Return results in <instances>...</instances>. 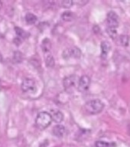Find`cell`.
<instances>
[{
  "instance_id": "cell-1",
  "label": "cell",
  "mask_w": 130,
  "mask_h": 147,
  "mask_svg": "<svg viewBox=\"0 0 130 147\" xmlns=\"http://www.w3.org/2000/svg\"><path fill=\"white\" fill-rule=\"evenodd\" d=\"M85 111L89 114H98L104 109V104L100 100H93L88 101L84 106Z\"/></svg>"
},
{
  "instance_id": "cell-2",
  "label": "cell",
  "mask_w": 130,
  "mask_h": 147,
  "mask_svg": "<svg viewBox=\"0 0 130 147\" xmlns=\"http://www.w3.org/2000/svg\"><path fill=\"white\" fill-rule=\"evenodd\" d=\"M52 122V117L48 112L39 113L35 119L37 127L40 129H44L50 126Z\"/></svg>"
},
{
  "instance_id": "cell-3",
  "label": "cell",
  "mask_w": 130,
  "mask_h": 147,
  "mask_svg": "<svg viewBox=\"0 0 130 147\" xmlns=\"http://www.w3.org/2000/svg\"><path fill=\"white\" fill-rule=\"evenodd\" d=\"M79 79L80 78H78L77 75H70L66 77L63 81L64 89L68 92L73 90V88H75L76 87H77Z\"/></svg>"
},
{
  "instance_id": "cell-4",
  "label": "cell",
  "mask_w": 130,
  "mask_h": 147,
  "mask_svg": "<svg viewBox=\"0 0 130 147\" xmlns=\"http://www.w3.org/2000/svg\"><path fill=\"white\" fill-rule=\"evenodd\" d=\"M108 28L116 30L119 26V16L115 11H110L107 14Z\"/></svg>"
},
{
  "instance_id": "cell-5",
  "label": "cell",
  "mask_w": 130,
  "mask_h": 147,
  "mask_svg": "<svg viewBox=\"0 0 130 147\" xmlns=\"http://www.w3.org/2000/svg\"><path fill=\"white\" fill-rule=\"evenodd\" d=\"M90 85V78L87 75L82 76L79 79L78 82L77 89L80 92H85L89 89Z\"/></svg>"
},
{
  "instance_id": "cell-6",
  "label": "cell",
  "mask_w": 130,
  "mask_h": 147,
  "mask_svg": "<svg viewBox=\"0 0 130 147\" xmlns=\"http://www.w3.org/2000/svg\"><path fill=\"white\" fill-rule=\"evenodd\" d=\"M22 91L28 93L32 92L35 90V82L33 79L31 78H25L22 83Z\"/></svg>"
},
{
  "instance_id": "cell-7",
  "label": "cell",
  "mask_w": 130,
  "mask_h": 147,
  "mask_svg": "<svg viewBox=\"0 0 130 147\" xmlns=\"http://www.w3.org/2000/svg\"><path fill=\"white\" fill-rule=\"evenodd\" d=\"M64 53L66 55L64 56V57H75V58H79L81 56V51L80 50V48H77V47H73L72 48L67 49L64 51Z\"/></svg>"
},
{
  "instance_id": "cell-8",
  "label": "cell",
  "mask_w": 130,
  "mask_h": 147,
  "mask_svg": "<svg viewBox=\"0 0 130 147\" xmlns=\"http://www.w3.org/2000/svg\"><path fill=\"white\" fill-rule=\"evenodd\" d=\"M53 134L56 137H64L65 134H66V129H65V127L64 126L58 124L57 126H55L54 127V129H53Z\"/></svg>"
},
{
  "instance_id": "cell-9",
  "label": "cell",
  "mask_w": 130,
  "mask_h": 147,
  "mask_svg": "<svg viewBox=\"0 0 130 147\" xmlns=\"http://www.w3.org/2000/svg\"><path fill=\"white\" fill-rule=\"evenodd\" d=\"M110 49H111L110 44L107 41H103L101 43V57L103 58H106L108 53L110 52Z\"/></svg>"
},
{
  "instance_id": "cell-10",
  "label": "cell",
  "mask_w": 130,
  "mask_h": 147,
  "mask_svg": "<svg viewBox=\"0 0 130 147\" xmlns=\"http://www.w3.org/2000/svg\"><path fill=\"white\" fill-rule=\"evenodd\" d=\"M52 120L57 123H60L63 121L64 119V114L59 110H54L52 113Z\"/></svg>"
},
{
  "instance_id": "cell-11",
  "label": "cell",
  "mask_w": 130,
  "mask_h": 147,
  "mask_svg": "<svg viewBox=\"0 0 130 147\" xmlns=\"http://www.w3.org/2000/svg\"><path fill=\"white\" fill-rule=\"evenodd\" d=\"M41 48L44 52H48L51 48V41L48 38H44L41 42Z\"/></svg>"
},
{
  "instance_id": "cell-12",
  "label": "cell",
  "mask_w": 130,
  "mask_h": 147,
  "mask_svg": "<svg viewBox=\"0 0 130 147\" xmlns=\"http://www.w3.org/2000/svg\"><path fill=\"white\" fill-rule=\"evenodd\" d=\"M38 20L36 16H34V14L32 13H27L25 16V21L29 25H33L34 23L36 22Z\"/></svg>"
},
{
  "instance_id": "cell-13",
  "label": "cell",
  "mask_w": 130,
  "mask_h": 147,
  "mask_svg": "<svg viewBox=\"0 0 130 147\" xmlns=\"http://www.w3.org/2000/svg\"><path fill=\"white\" fill-rule=\"evenodd\" d=\"M45 64L48 67H51V68L55 67V58L51 54L47 55L45 56Z\"/></svg>"
},
{
  "instance_id": "cell-14",
  "label": "cell",
  "mask_w": 130,
  "mask_h": 147,
  "mask_svg": "<svg viewBox=\"0 0 130 147\" xmlns=\"http://www.w3.org/2000/svg\"><path fill=\"white\" fill-rule=\"evenodd\" d=\"M15 33L16 34L18 35V38H27L29 34L27 33V32L24 31L23 29H22L21 28L18 27H15Z\"/></svg>"
},
{
  "instance_id": "cell-15",
  "label": "cell",
  "mask_w": 130,
  "mask_h": 147,
  "mask_svg": "<svg viewBox=\"0 0 130 147\" xmlns=\"http://www.w3.org/2000/svg\"><path fill=\"white\" fill-rule=\"evenodd\" d=\"M62 19L65 22H69V21H71L73 18V15L71 11H64V13L61 15Z\"/></svg>"
},
{
  "instance_id": "cell-16",
  "label": "cell",
  "mask_w": 130,
  "mask_h": 147,
  "mask_svg": "<svg viewBox=\"0 0 130 147\" xmlns=\"http://www.w3.org/2000/svg\"><path fill=\"white\" fill-rule=\"evenodd\" d=\"M14 61L16 63H21L23 61V55L20 51H15L13 55Z\"/></svg>"
},
{
  "instance_id": "cell-17",
  "label": "cell",
  "mask_w": 130,
  "mask_h": 147,
  "mask_svg": "<svg viewBox=\"0 0 130 147\" xmlns=\"http://www.w3.org/2000/svg\"><path fill=\"white\" fill-rule=\"evenodd\" d=\"M73 4V1H71V0H63L61 2V5L63 8H67V9H68V8H71Z\"/></svg>"
},
{
  "instance_id": "cell-18",
  "label": "cell",
  "mask_w": 130,
  "mask_h": 147,
  "mask_svg": "<svg viewBox=\"0 0 130 147\" xmlns=\"http://www.w3.org/2000/svg\"><path fill=\"white\" fill-rule=\"evenodd\" d=\"M119 40H120V43L123 45L127 46L129 45V37L127 35H121L119 37Z\"/></svg>"
},
{
  "instance_id": "cell-19",
  "label": "cell",
  "mask_w": 130,
  "mask_h": 147,
  "mask_svg": "<svg viewBox=\"0 0 130 147\" xmlns=\"http://www.w3.org/2000/svg\"><path fill=\"white\" fill-rule=\"evenodd\" d=\"M95 146H96V147H110V143L100 140V141H96Z\"/></svg>"
},
{
  "instance_id": "cell-20",
  "label": "cell",
  "mask_w": 130,
  "mask_h": 147,
  "mask_svg": "<svg viewBox=\"0 0 130 147\" xmlns=\"http://www.w3.org/2000/svg\"><path fill=\"white\" fill-rule=\"evenodd\" d=\"M107 33L109 34L111 38H115L116 35H117V30H113V29H110V28H107Z\"/></svg>"
},
{
  "instance_id": "cell-21",
  "label": "cell",
  "mask_w": 130,
  "mask_h": 147,
  "mask_svg": "<svg viewBox=\"0 0 130 147\" xmlns=\"http://www.w3.org/2000/svg\"><path fill=\"white\" fill-rule=\"evenodd\" d=\"M47 145H48V143L46 144V142H45L44 143H42V144H41L39 147H46V146H47Z\"/></svg>"
},
{
  "instance_id": "cell-22",
  "label": "cell",
  "mask_w": 130,
  "mask_h": 147,
  "mask_svg": "<svg viewBox=\"0 0 130 147\" xmlns=\"http://www.w3.org/2000/svg\"><path fill=\"white\" fill-rule=\"evenodd\" d=\"M2 55H0V62L2 61Z\"/></svg>"
},
{
  "instance_id": "cell-23",
  "label": "cell",
  "mask_w": 130,
  "mask_h": 147,
  "mask_svg": "<svg viewBox=\"0 0 130 147\" xmlns=\"http://www.w3.org/2000/svg\"><path fill=\"white\" fill-rule=\"evenodd\" d=\"M0 84H1V81H0Z\"/></svg>"
},
{
  "instance_id": "cell-24",
  "label": "cell",
  "mask_w": 130,
  "mask_h": 147,
  "mask_svg": "<svg viewBox=\"0 0 130 147\" xmlns=\"http://www.w3.org/2000/svg\"><path fill=\"white\" fill-rule=\"evenodd\" d=\"M129 134H130V133H129Z\"/></svg>"
}]
</instances>
